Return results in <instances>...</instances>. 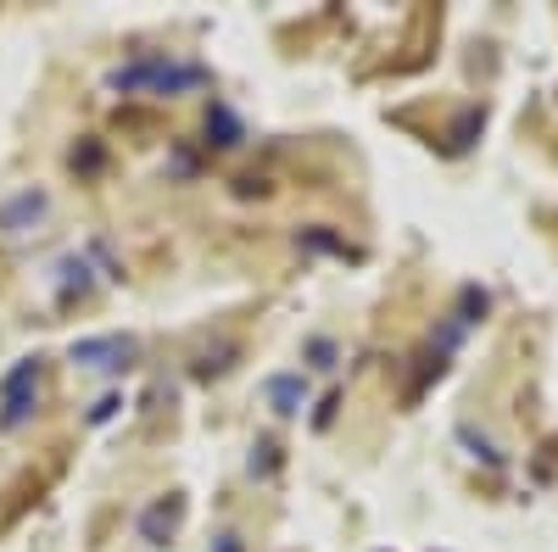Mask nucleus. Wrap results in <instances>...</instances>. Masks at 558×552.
<instances>
[{"mask_svg": "<svg viewBox=\"0 0 558 552\" xmlns=\"http://www.w3.org/2000/svg\"><path fill=\"white\" fill-rule=\"evenodd\" d=\"M118 89H140V84H151V89H191L202 84V68H168V62H140L129 73H112Z\"/></svg>", "mask_w": 558, "mask_h": 552, "instance_id": "nucleus-1", "label": "nucleus"}, {"mask_svg": "<svg viewBox=\"0 0 558 552\" xmlns=\"http://www.w3.org/2000/svg\"><path fill=\"white\" fill-rule=\"evenodd\" d=\"M28 380H39V368H34V363H23L17 375L7 380V391H0V407H7V413H0V425H23V419H28V402H23Z\"/></svg>", "mask_w": 558, "mask_h": 552, "instance_id": "nucleus-2", "label": "nucleus"}]
</instances>
